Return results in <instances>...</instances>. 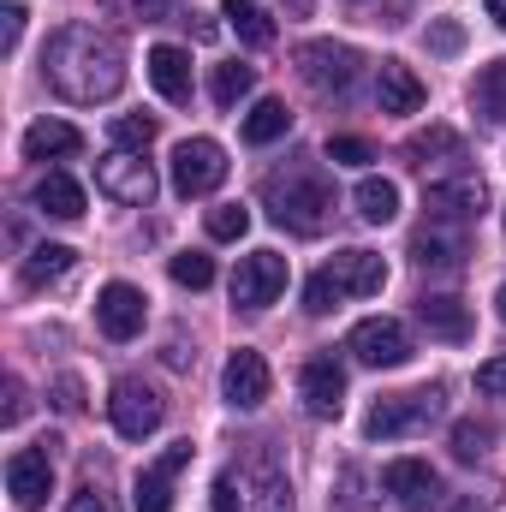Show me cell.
I'll use <instances>...</instances> for the list:
<instances>
[{"mask_svg":"<svg viewBox=\"0 0 506 512\" xmlns=\"http://www.w3.org/2000/svg\"><path fill=\"white\" fill-rule=\"evenodd\" d=\"M209 239H221V245H233V239H245L251 233V209L245 203H221V209H209Z\"/></svg>","mask_w":506,"mask_h":512,"instance_id":"obj_30","label":"cell"},{"mask_svg":"<svg viewBox=\"0 0 506 512\" xmlns=\"http://www.w3.org/2000/svg\"><path fill=\"white\" fill-rule=\"evenodd\" d=\"M215 512H239V471L215 477Z\"/></svg>","mask_w":506,"mask_h":512,"instance_id":"obj_40","label":"cell"},{"mask_svg":"<svg viewBox=\"0 0 506 512\" xmlns=\"http://www.w3.org/2000/svg\"><path fill=\"white\" fill-rule=\"evenodd\" d=\"M268 215H274L286 233L316 239V233L334 221V185H328L322 173H310V167L274 173V179H268Z\"/></svg>","mask_w":506,"mask_h":512,"instance_id":"obj_3","label":"cell"},{"mask_svg":"<svg viewBox=\"0 0 506 512\" xmlns=\"http://www.w3.org/2000/svg\"><path fill=\"white\" fill-rule=\"evenodd\" d=\"M72 262H78L72 245H36V251L24 256V286H54V280L72 274Z\"/></svg>","mask_w":506,"mask_h":512,"instance_id":"obj_26","label":"cell"},{"mask_svg":"<svg viewBox=\"0 0 506 512\" xmlns=\"http://www.w3.org/2000/svg\"><path fill=\"white\" fill-rule=\"evenodd\" d=\"M167 274H173L179 286H191V292H203V286L215 280V262H209L203 251H179L173 262H167Z\"/></svg>","mask_w":506,"mask_h":512,"instance_id":"obj_32","label":"cell"},{"mask_svg":"<svg viewBox=\"0 0 506 512\" xmlns=\"http://www.w3.org/2000/svg\"><path fill=\"white\" fill-rule=\"evenodd\" d=\"M149 143H155V120H149V114H120V120H114V149L143 155Z\"/></svg>","mask_w":506,"mask_h":512,"instance_id":"obj_34","label":"cell"},{"mask_svg":"<svg viewBox=\"0 0 506 512\" xmlns=\"http://www.w3.org/2000/svg\"><path fill=\"white\" fill-rule=\"evenodd\" d=\"M477 393H489V399H506V358H489V364H477Z\"/></svg>","mask_w":506,"mask_h":512,"instance_id":"obj_38","label":"cell"},{"mask_svg":"<svg viewBox=\"0 0 506 512\" xmlns=\"http://www.w3.org/2000/svg\"><path fill=\"white\" fill-rule=\"evenodd\" d=\"M286 131H292V114H286L280 96H262L251 114H245V143H256V149L274 143V137H286Z\"/></svg>","mask_w":506,"mask_h":512,"instance_id":"obj_28","label":"cell"},{"mask_svg":"<svg viewBox=\"0 0 506 512\" xmlns=\"http://www.w3.org/2000/svg\"><path fill=\"white\" fill-rule=\"evenodd\" d=\"M441 417V387H411V393H387L370 405L364 417V435L370 441H399V435H417Z\"/></svg>","mask_w":506,"mask_h":512,"instance_id":"obj_4","label":"cell"},{"mask_svg":"<svg viewBox=\"0 0 506 512\" xmlns=\"http://www.w3.org/2000/svg\"><path fill=\"white\" fill-rule=\"evenodd\" d=\"M131 6H137L143 24H167V18H179V0H131Z\"/></svg>","mask_w":506,"mask_h":512,"instance_id":"obj_42","label":"cell"},{"mask_svg":"<svg viewBox=\"0 0 506 512\" xmlns=\"http://www.w3.org/2000/svg\"><path fill=\"white\" fill-rule=\"evenodd\" d=\"M411 256H417V268L453 274V268H465L471 239H465V227H459V221H423V227L411 233Z\"/></svg>","mask_w":506,"mask_h":512,"instance_id":"obj_11","label":"cell"},{"mask_svg":"<svg viewBox=\"0 0 506 512\" xmlns=\"http://www.w3.org/2000/svg\"><path fill=\"white\" fill-rule=\"evenodd\" d=\"M405 155H411V161H429V155H459V137H453V131H417V137H411V143H405Z\"/></svg>","mask_w":506,"mask_h":512,"instance_id":"obj_35","label":"cell"},{"mask_svg":"<svg viewBox=\"0 0 506 512\" xmlns=\"http://www.w3.org/2000/svg\"><path fill=\"white\" fill-rule=\"evenodd\" d=\"M298 399H304L310 417H340V405H346V370L334 358H310L298 370Z\"/></svg>","mask_w":506,"mask_h":512,"instance_id":"obj_17","label":"cell"},{"mask_svg":"<svg viewBox=\"0 0 506 512\" xmlns=\"http://www.w3.org/2000/svg\"><path fill=\"white\" fill-rule=\"evenodd\" d=\"M239 512H292V489L274 465H245L239 471Z\"/></svg>","mask_w":506,"mask_h":512,"instance_id":"obj_19","label":"cell"},{"mask_svg":"<svg viewBox=\"0 0 506 512\" xmlns=\"http://www.w3.org/2000/svg\"><path fill=\"white\" fill-rule=\"evenodd\" d=\"M78 149H84V137H78V126H66V120H36V126L24 131V155L30 161H66Z\"/></svg>","mask_w":506,"mask_h":512,"instance_id":"obj_24","label":"cell"},{"mask_svg":"<svg viewBox=\"0 0 506 512\" xmlns=\"http://www.w3.org/2000/svg\"><path fill=\"white\" fill-rule=\"evenodd\" d=\"M108 417H114V429H120L126 441H143V435H155V429H161L167 399L143 382V376H120L114 393H108Z\"/></svg>","mask_w":506,"mask_h":512,"instance_id":"obj_6","label":"cell"},{"mask_svg":"<svg viewBox=\"0 0 506 512\" xmlns=\"http://www.w3.org/2000/svg\"><path fill=\"white\" fill-rule=\"evenodd\" d=\"M227 179V149L215 137H185L173 149V191L179 197H209Z\"/></svg>","mask_w":506,"mask_h":512,"instance_id":"obj_7","label":"cell"},{"mask_svg":"<svg viewBox=\"0 0 506 512\" xmlns=\"http://www.w3.org/2000/svg\"><path fill=\"white\" fill-rule=\"evenodd\" d=\"M495 310H501V322H506V286H501V298H495Z\"/></svg>","mask_w":506,"mask_h":512,"instance_id":"obj_46","label":"cell"},{"mask_svg":"<svg viewBox=\"0 0 506 512\" xmlns=\"http://www.w3.org/2000/svg\"><path fill=\"white\" fill-rule=\"evenodd\" d=\"M54 405H60V411H84V382H78V376H60V382H54Z\"/></svg>","mask_w":506,"mask_h":512,"instance_id":"obj_41","label":"cell"},{"mask_svg":"<svg viewBox=\"0 0 506 512\" xmlns=\"http://www.w3.org/2000/svg\"><path fill=\"white\" fill-rule=\"evenodd\" d=\"M30 197H36V209H42V215H54V221H78V215H84V185H78L72 173H60V167H54V173H42Z\"/></svg>","mask_w":506,"mask_h":512,"instance_id":"obj_23","label":"cell"},{"mask_svg":"<svg viewBox=\"0 0 506 512\" xmlns=\"http://www.w3.org/2000/svg\"><path fill=\"white\" fill-rule=\"evenodd\" d=\"M429 48H435V54H459V48H465V30H459L453 18H435V24H429Z\"/></svg>","mask_w":506,"mask_h":512,"instance_id":"obj_37","label":"cell"},{"mask_svg":"<svg viewBox=\"0 0 506 512\" xmlns=\"http://www.w3.org/2000/svg\"><path fill=\"white\" fill-rule=\"evenodd\" d=\"M221 18L239 30V42H251V48H268L274 42V18L256 6V0H221Z\"/></svg>","mask_w":506,"mask_h":512,"instance_id":"obj_27","label":"cell"},{"mask_svg":"<svg viewBox=\"0 0 506 512\" xmlns=\"http://www.w3.org/2000/svg\"><path fill=\"white\" fill-rule=\"evenodd\" d=\"M477 108L489 120H506V60H495L483 78H477Z\"/></svg>","mask_w":506,"mask_h":512,"instance_id":"obj_33","label":"cell"},{"mask_svg":"<svg viewBox=\"0 0 506 512\" xmlns=\"http://www.w3.org/2000/svg\"><path fill=\"white\" fill-rule=\"evenodd\" d=\"M453 512H483V507H477V501H465V507H453Z\"/></svg>","mask_w":506,"mask_h":512,"instance_id":"obj_47","label":"cell"},{"mask_svg":"<svg viewBox=\"0 0 506 512\" xmlns=\"http://www.w3.org/2000/svg\"><path fill=\"white\" fill-rule=\"evenodd\" d=\"M328 161L334 167H364V161H376V149L364 137H328Z\"/></svg>","mask_w":506,"mask_h":512,"instance_id":"obj_36","label":"cell"},{"mask_svg":"<svg viewBox=\"0 0 506 512\" xmlns=\"http://www.w3.org/2000/svg\"><path fill=\"white\" fill-rule=\"evenodd\" d=\"M18 36H24V6H18V0H6V12H0V48L12 54V48H18Z\"/></svg>","mask_w":506,"mask_h":512,"instance_id":"obj_39","label":"cell"},{"mask_svg":"<svg viewBox=\"0 0 506 512\" xmlns=\"http://www.w3.org/2000/svg\"><path fill=\"white\" fill-rule=\"evenodd\" d=\"M143 72H149V84L161 90V102H191V54L185 48H149V60H143Z\"/></svg>","mask_w":506,"mask_h":512,"instance_id":"obj_21","label":"cell"},{"mask_svg":"<svg viewBox=\"0 0 506 512\" xmlns=\"http://www.w3.org/2000/svg\"><path fill=\"white\" fill-rule=\"evenodd\" d=\"M191 453H197L191 441H173V447H167V453H161V459H155V465L137 477V495H131V507H137V512H173V477L191 465Z\"/></svg>","mask_w":506,"mask_h":512,"instance_id":"obj_14","label":"cell"},{"mask_svg":"<svg viewBox=\"0 0 506 512\" xmlns=\"http://www.w3.org/2000/svg\"><path fill=\"white\" fill-rule=\"evenodd\" d=\"M489 441H495V429L489 423H477V417H465V423H453V459H483L489 453Z\"/></svg>","mask_w":506,"mask_h":512,"instance_id":"obj_31","label":"cell"},{"mask_svg":"<svg viewBox=\"0 0 506 512\" xmlns=\"http://www.w3.org/2000/svg\"><path fill=\"white\" fill-rule=\"evenodd\" d=\"M483 6H489V18H495V24L506 30V0H483Z\"/></svg>","mask_w":506,"mask_h":512,"instance_id":"obj_45","label":"cell"},{"mask_svg":"<svg viewBox=\"0 0 506 512\" xmlns=\"http://www.w3.org/2000/svg\"><path fill=\"white\" fill-rule=\"evenodd\" d=\"M221 393H227L233 411H256V405L268 399V364H262V352L239 346V352L227 358V370H221Z\"/></svg>","mask_w":506,"mask_h":512,"instance_id":"obj_18","label":"cell"},{"mask_svg":"<svg viewBox=\"0 0 506 512\" xmlns=\"http://www.w3.org/2000/svg\"><path fill=\"white\" fill-rule=\"evenodd\" d=\"M143 292L126 286V280H108L102 286V298H96V328L108 334V340H137L143 334Z\"/></svg>","mask_w":506,"mask_h":512,"instance_id":"obj_16","label":"cell"},{"mask_svg":"<svg viewBox=\"0 0 506 512\" xmlns=\"http://www.w3.org/2000/svg\"><path fill=\"white\" fill-rule=\"evenodd\" d=\"M286 280H292V268H286L280 251L239 256V268H233V304H239V310H268V304L286 292Z\"/></svg>","mask_w":506,"mask_h":512,"instance_id":"obj_8","label":"cell"},{"mask_svg":"<svg viewBox=\"0 0 506 512\" xmlns=\"http://www.w3.org/2000/svg\"><path fill=\"white\" fill-rule=\"evenodd\" d=\"M18 417H24V382L12 376V382H6V423H18Z\"/></svg>","mask_w":506,"mask_h":512,"instance_id":"obj_44","label":"cell"},{"mask_svg":"<svg viewBox=\"0 0 506 512\" xmlns=\"http://www.w3.org/2000/svg\"><path fill=\"white\" fill-rule=\"evenodd\" d=\"M381 489L393 495V507H405V512H423V507L441 501V477H435L423 459H393V465L381 471Z\"/></svg>","mask_w":506,"mask_h":512,"instance_id":"obj_15","label":"cell"},{"mask_svg":"<svg viewBox=\"0 0 506 512\" xmlns=\"http://www.w3.org/2000/svg\"><path fill=\"white\" fill-rule=\"evenodd\" d=\"M423 78L405 66V60H381V72H376V102H381V114H417L423 108Z\"/></svg>","mask_w":506,"mask_h":512,"instance_id":"obj_20","label":"cell"},{"mask_svg":"<svg viewBox=\"0 0 506 512\" xmlns=\"http://www.w3.org/2000/svg\"><path fill=\"white\" fill-rule=\"evenodd\" d=\"M346 352H352L358 364H370V370H399V364L411 358V334H405V322H393V316H364V322L346 334Z\"/></svg>","mask_w":506,"mask_h":512,"instance_id":"obj_9","label":"cell"},{"mask_svg":"<svg viewBox=\"0 0 506 512\" xmlns=\"http://www.w3.org/2000/svg\"><path fill=\"white\" fill-rule=\"evenodd\" d=\"M483 203H489V191H483V179L477 173H459V179H435L429 191H423V209H429V221H477L483 215Z\"/></svg>","mask_w":506,"mask_h":512,"instance_id":"obj_12","label":"cell"},{"mask_svg":"<svg viewBox=\"0 0 506 512\" xmlns=\"http://www.w3.org/2000/svg\"><path fill=\"white\" fill-rule=\"evenodd\" d=\"M251 84H256V72L251 66H215V78H209V96H215V108H239L245 96H251Z\"/></svg>","mask_w":506,"mask_h":512,"instance_id":"obj_29","label":"cell"},{"mask_svg":"<svg viewBox=\"0 0 506 512\" xmlns=\"http://www.w3.org/2000/svg\"><path fill=\"white\" fill-rule=\"evenodd\" d=\"M381 286H387V262H381L376 251H340L310 274L304 310H310V316H328V310H340L346 298H376Z\"/></svg>","mask_w":506,"mask_h":512,"instance_id":"obj_2","label":"cell"},{"mask_svg":"<svg viewBox=\"0 0 506 512\" xmlns=\"http://www.w3.org/2000/svg\"><path fill=\"white\" fill-rule=\"evenodd\" d=\"M358 48H346V42H304L298 48V78L310 84V90H322V96H352V84H358Z\"/></svg>","mask_w":506,"mask_h":512,"instance_id":"obj_5","label":"cell"},{"mask_svg":"<svg viewBox=\"0 0 506 512\" xmlns=\"http://www.w3.org/2000/svg\"><path fill=\"white\" fill-rule=\"evenodd\" d=\"M48 489H54V459H48L42 447H18V453L6 459V495H12V507L36 512L48 501Z\"/></svg>","mask_w":506,"mask_h":512,"instance_id":"obj_13","label":"cell"},{"mask_svg":"<svg viewBox=\"0 0 506 512\" xmlns=\"http://www.w3.org/2000/svg\"><path fill=\"white\" fill-rule=\"evenodd\" d=\"M417 322L429 328V340H471V310L459 304V298H447V292H429V298H417Z\"/></svg>","mask_w":506,"mask_h":512,"instance_id":"obj_22","label":"cell"},{"mask_svg":"<svg viewBox=\"0 0 506 512\" xmlns=\"http://www.w3.org/2000/svg\"><path fill=\"white\" fill-rule=\"evenodd\" d=\"M66 512H114V507H108V495H102L96 483H84V489H78V495L66 501Z\"/></svg>","mask_w":506,"mask_h":512,"instance_id":"obj_43","label":"cell"},{"mask_svg":"<svg viewBox=\"0 0 506 512\" xmlns=\"http://www.w3.org/2000/svg\"><path fill=\"white\" fill-rule=\"evenodd\" d=\"M96 185H102L114 203H126V209H143V203L155 197V167H149L143 155H131V149H114V155L102 161Z\"/></svg>","mask_w":506,"mask_h":512,"instance_id":"obj_10","label":"cell"},{"mask_svg":"<svg viewBox=\"0 0 506 512\" xmlns=\"http://www.w3.org/2000/svg\"><path fill=\"white\" fill-rule=\"evenodd\" d=\"M352 203H358V215L370 221V227H387L393 215H399V185L393 179H358V191H352Z\"/></svg>","mask_w":506,"mask_h":512,"instance_id":"obj_25","label":"cell"},{"mask_svg":"<svg viewBox=\"0 0 506 512\" xmlns=\"http://www.w3.org/2000/svg\"><path fill=\"white\" fill-rule=\"evenodd\" d=\"M42 72L66 102L96 108V102H114L126 90V48H120V36H108L96 24H66V30H54Z\"/></svg>","mask_w":506,"mask_h":512,"instance_id":"obj_1","label":"cell"}]
</instances>
